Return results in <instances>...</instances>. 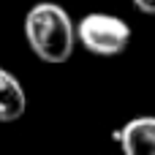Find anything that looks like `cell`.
Here are the masks:
<instances>
[{
  "mask_svg": "<svg viewBox=\"0 0 155 155\" xmlns=\"http://www.w3.org/2000/svg\"><path fill=\"white\" fill-rule=\"evenodd\" d=\"M27 112V93L19 79L0 68V123H14Z\"/></svg>",
  "mask_w": 155,
  "mask_h": 155,
  "instance_id": "cell-4",
  "label": "cell"
},
{
  "mask_svg": "<svg viewBox=\"0 0 155 155\" xmlns=\"http://www.w3.org/2000/svg\"><path fill=\"white\" fill-rule=\"evenodd\" d=\"M112 139L125 155H155V117H134L123 128L112 131Z\"/></svg>",
  "mask_w": 155,
  "mask_h": 155,
  "instance_id": "cell-3",
  "label": "cell"
},
{
  "mask_svg": "<svg viewBox=\"0 0 155 155\" xmlns=\"http://www.w3.org/2000/svg\"><path fill=\"white\" fill-rule=\"evenodd\" d=\"M25 38L38 60L60 65L74 54L76 22H71L63 5L41 0L25 14Z\"/></svg>",
  "mask_w": 155,
  "mask_h": 155,
  "instance_id": "cell-1",
  "label": "cell"
},
{
  "mask_svg": "<svg viewBox=\"0 0 155 155\" xmlns=\"http://www.w3.org/2000/svg\"><path fill=\"white\" fill-rule=\"evenodd\" d=\"M76 41L98 57H114L123 54L131 44V27L125 19L114 16V14H87L76 22Z\"/></svg>",
  "mask_w": 155,
  "mask_h": 155,
  "instance_id": "cell-2",
  "label": "cell"
},
{
  "mask_svg": "<svg viewBox=\"0 0 155 155\" xmlns=\"http://www.w3.org/2000/svg\"><path fill=\"white\" fill-rule=\"evenodd\" d=\"M142 14H147V16H155V0H131Z\"/></svg>",
  "mask_w": 155,
  "mask_h": 155,
  "instance_id": "cell-5",
  "label": "cell"
}]
</instances>
